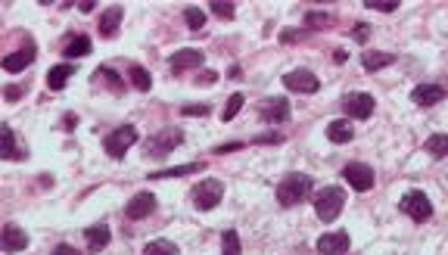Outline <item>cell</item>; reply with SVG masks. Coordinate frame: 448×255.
I'll return each mask as SVG.
<instances>
[{
  "label": "cell",
  "instance_id": "11",
  "mask_svg": "<svg viewBox=\"0 0 448 255\" xmlns=\"http://www.w3.org/2000/svg\"><path fill=\"white\" fill-rule=\"evenodd\" d=\"M206 66V54L203 50H197V47H184V50H175V54L168 56V69L175 72V75H184L187 69H203Z\"/></svg>",
  "mask_w": 448,
  "mask_h": 255
},
{
  "label": "cell",
  "instance_id": "25",
  "mask_svg": "<svg viewBox=\"0 0 448 255\" xmlns=\"http://www.w3.org/2000/svg\"><path fill=\"white\" fill-rule=\"evenodd\" d=\"M128 81H131V87L134 91H140V94H149L153 91V75H149L144 66H128Z\"/></svg>",
  "mask_w": 448,
  "mask_h": 255
},
{
  "label": "cell",
  "instance_id": "2",
  "mask_svg": "<svg viewBox=\"0 0 448 255\" xmlns=\"http://www.w3.org/2000/svg\"><path fill=\"white\" fill-rule=\"evenodd\" d=\"M342 209H346V190H342V187L330 184V187L315 193V215L324 224H333L342 215Z\"/></svg>",
  "mask_w": 448,
  "mask_h": 255
},
{
  "label": "cell",
  "instance_id": "27",
  "mask_svg": "<svg viewBox=\"0 0 448 255\" xmlns=\"http://www.w3.org/2000/svg\"><path fill=\"white\" fill-rule=\"evenodd\" d=\"M184 22H187V28H190V35H203V28H206V10H199V6H187V10H184Z\"/></svg>",
  "mask_w": 448,
  "mask_h": 255
},
{
  "label": "cell",
  "instance_id": "7",
  "mask_svg": "<svg viewBox=\"0 0 448 255\" xmlns=\"http://www.w3.org/2000/svg\"><path fill=\"white\" fill-rule=\"evenodd\" d=\"M399 209H402V212H405L414 224H423V221L433 218V202H430V197H427L423 190H408L405 197H402Z\"/></svg>",
  "mask_w": 448,
  "mask_h": 255
},
{
  "label": "cell",
  "instance_id": "23",
  "mask_svg": "<svg viewBox=\"0 0 448 255\" xmlns=\"http://www.w3.org/2000/svg\"><path fill=\"white\" fill-rule=\"evenodd\" d=\"M75 75V66L72 63H59V66H50V72H47V87L54 94H59L66 85H69V78Z\"/></svg>",
  "mask_w": 448,
  "mask_h": 255
},
{
  "label": "cell",
  "instance_id": "14",
  "mask_svg": "<svg viewBox=\"0 0 448 255\" xmlns=\"http://www.w3.org/2000/svg\"><path fill=\"white\" fill-rule=\"evenodd\" d=\"M35 56H37V47H35V41H32V37H25V41H22V47H19V50H13L10 56H4V72H10V75H16V72H25L28 66L35 63Z\"/></svg>",
  "mask_w": 448,
  "mask_h": 255
},
{
  "label": "cell",
  "instance_id": "10",
  "mask_svg": "<svg viewBox=\"0 0 448 255\" xmlns=\"http://www.w3.org/2000/svg\"><path fill=\"white\" fill-rule=\"evenodd\" d=\"M280 81H283V87H287V91H293V94H318L321 91V78L311 69H305V66L287 72Z\"/></svg>",
  "mask_w": 448,
  "mask_h": 255
},
{
  "label": "cell",
  "instance_id": "21",
  "mask_svg": "<svg viewBox=\"0 0 448 255\" xmlns=\"http://www.w3.org/2000/svg\"><path fill=\"white\" fill-rule=\"evenodd\" d=\"M94 85H103L109 94H125V78L116 69H109V66H100L94 72Z\"/></svg>",
  "mask_w": 448,
  "mask_h": 255
},
{
  "label": "cell",
  "instance_id": "9",
  "mask_svg": "<svg viewBox=\"0 0 448 255\" xmlns=\"http://www.w3.org/2000/svg\"><path fill=\"white\" fill-rule=\"evenodd\" d=\"M256 112L265 125H283V122H290V116H293L287 97H268V100H261L256 106Z\"/></svg>",
  "mask_w": 448,
  "mask_h": 255
},
{
  "label": "cell",
  "instance_id": "32",
  "mask_svg": "<svg viewBox=\"0 0 448 255\" xmlns=\"http://www.w3.org/2000/svg\"><path fill=\"white\" fill-rule=\"evenodd\" d=\"M423 149H427L433 159H445V156H448V137H445V134H433V137H427Z\"/></svg>",
  "mask_w": 448,
  "mask_h": 255
},
{
  "label": "cell",
  "instance_id": "3",
  "mask_svg": "<svg viewBox=\"0 0 448 255\" xmlns=\"http://www.w3.org/2000/svg\"><path fill=\"white\" fill-rule=\"evenodd\" d=\"M134 144H140V131L134 125H118L116 131H109L106 137H103V149H106V156L116 162H122L125 153H128Z\"/></svg>",
  "mask_w": 448,
  "mask_h": 255
},
{
  "label": "cell",
  "instance_id": "37",
  "mask_svg": "<svg viewBox=\"0 0 448 255\" xmlns=\"http://www.w3.org/2000/svg\"><path fill=\"white\" fill-rule=\"evenodd\" d=\"M368 37H371V25H368V22H358V25L352 28V41L368 44Z\"/></svg>",
  "mask_w": 448,
  "mask_h": 255
},
{
  "label": "cell",
  "instance_id": "30",
  "mask_svg": "<svg viewBox=\"0 0 448 255\" xmlns=\"http://www.w3.org/2000/svg\"><path fill=\"white\" fill-rule=\"evenodd\" d=\"M243 103H246V97H243L240 91L230 94V97H228V103H224V109H221V122H234V118L240 116Z\"/></svg>",
  "mask_w": 448,
  "mask_h": 255
},
{
  "label": "cell",
  "instance_id": "26",
  "mask_svg": "<svg viewBox=\"0 0 448 255\" xmlns=\"http://www.w3.org/2000/svg\"><path fill=\"white\" fill-rule=\"evenodd\" d=\"M91 47H94V44H91V37H87V35H75L72 41L66 44V50H63L66 63H72L75 56H87V54H91Z\"/></svg>",
  "mask_w": 448,
  "mask_h": 255
},
{
  "label": "cell",
  "instance_id": "5",
  "mask_svg": "<svg viewBox=\"0 0 448 255\" xmlns=\"http://www.w3.org/2000/svg\"><path fill=\"white\" fill-rule=\"evenodd\" d=\"M184 144V131L181 128H162V131H156L153 137H147V156L149 159H166V156L171 153L175 147H181Z\"/></svg>",
  "mask_w": 448,
  "mask_h": 255
},
{
  "label": "cell",
  "instance_id": "20",
  "mask_svg": "<svg viewBox=\"0 0 448 255\" xmlns=\"http://www.w3.org/2000/svg\"><path fill=\"white\" fill-rule=\"evenodd\" d=\"M0 131H4V159H10V162H22V159H28V147H19L16 131H13L10 125H4Z\"/></svg>",
  "mask_w": 448,
  "mask_h": 255
},
{
  "label": "cell",
  "instance_id": "24",
  "mask_svg": "<svg viewBox=\"0 0 448 255\" xmlns=\"http://www.w3.org/2000/svg\"><path fill=\"white\" fill-rule=\"evenodd\" d=\"M206 162H190V165H175V168H162V171H153L147 181H166V178H187V175H197L203 171Z\"/></svg>",
  "mask_w": 448,
  "mask_h": 255
},
{
  "label": "cell",
  "instance_id": "45",
  "mask_svg": "<svg viewBox=\"0 0 448 255\" xmlns=\"http://www.w3.org/2000/svg\"><path fill=\"white\" fill-rule=\"evenodd\" d=\"M346 59H349V56H346V50H336V54H333V63H336V66H342Z\"/></svg>",
  "mask_w": 448,
  "mask_h": 255
},
{
  "label": "cell",
  "instance_id": "17",
  "mask_svg": "<svg viewBox=\"0 0 448 255\" xmlns=\"http://www.w3.org/2000/svg\"><path fill=\"white\" fill-rule=\"evenodd\" d=\"M109 240H112V230H109V224H91V228L85 230V243H87V252L97 255V252H103L109 246Z\"/></svg>",
  "mask_w": 448,
  "mask_h": 255
},
{
  "label": "cell",
  "instance_id": "12",
  "mask_svg": "<svg viewBox=\"0 0 448 255\" xmlns=\"http://www.w3.org/2000/svg\"><path fill=\"white\" fill-rule=\"evenodd\" d=\"M156 193H149V190H140V193H134V197L128 199V206H125V218L128 221H144L149 218V215L156 212Z\"/></svg>",
  "mask_w": 448,
  "mask_h": 255
},
{
  "label": "cell",
  "instance_id": "31",
  "mask_svg": "<svg viewBox=\"0 0 448 255\" xmlns=\"http://www.w3.org/2000/svg\"><path fill=\"white\" fill-rule=\"evenodd\" d=\"M243 252V243H240V234L234 228H228L221 234V255H240Z\"/></svg>",
  "mask_w": 448,
  "mask_h": 255
},
{
  "label": "cell",
  "instance_id": "42",
  "mask_svg": "<svg viewBox=\"0 0 448 255\" xmlns=\"http://www.w3.org/2000/svg\"><path fill=\"white\" fill-rule=\"evenodd\" d=\"M50 255H81V252L75 249V246H69V243H59V246H56V249L50 252Z\"/></svg>",
  "mask_w": 448,
  "mask_h": 255
},
{
  "label": "cell",
  "instance_id": "33",
  "mask_svg": "<svg viewBox=\"0 0 448 255\" xmlns=\"http://www.w3.org/2000/svg\"><path fill=\"white\" fill-rule=\"evenodd\" d=\"M333 25V16L330 13H321V10H309L305 13V28H318V32H324V28Z\"/></svg>",
  "mask_w": 448,
  "mask_h": 255
},
{
  "label": "cell",
  "instance_id": "1",
  "mask_svg": "<svg viewBox=\"0 0 448 255\" xmlns=\"http://www.w3.org/2000/svg\"><path fill=\"white\" fill-rule=\"evenodd\" d=\"M315 190V178L305 175V171H290L287 178L278 184V202L283 209H293L299 202H305Z\"/></svg>",
  "mask_w": 448,
  "mask_h": 255
},
{
  "label": "cell",
  "instance_id": "22",
  "mask_svg": "<svg viewBox=\"0 0 448 255\" xmlns=\"http://www.w3.org/2000/svg\"><path fill=\"white\" fill-rule=\"evenodd\" d=\"M399 63V56L395 54H386V50H368V54L361 56V66L364 72H380V69H390V66Z\"/></svg>",
  "mask_w": 448,
  "mask_h": 255
},
{
  "label": "cell",
  "instance_id": "19",
  "mask_svg": "<svg viewBox=\"0 0 448 255\" xmlns=\"http://www.w3.org/2000/svg\"><path fill=\"white\" fill-rule=\"evenodd\" d=\"M327 140L336 147H342V144H352L355 140V125L349 122V118H333L330 125H327Z\"/></svg>",
  "mask_w": 448,
  "mask_h": 255
},
{
  "label": "cell",
  "instance_id": "34",
  "mask_svg": "<svg viewBox=\"0 0 448 255\" xmlns=\"http://www.w3.org/2000/svg\"><path fill=\"white\" fill-rule=\"evenodd\" d=\"M209 112H212V103H187V106H181V116L187 118H206Z\"/></svg>",
  "mask_w": 448,
  "mask_h": 255
},
{
  "label": "cell",
  "instance_id": "15",
  "mask_svg": "<svg viewBox=\"0 0 448 255\" xmlns=\"http://www.w3.org/2000/svg\"><path fill=\"white\" fill-rule=\"evenodd\" d=\"M349 246H352V237H349V230H327V234L318 237L315 249L321 255H346Z\"/></svg>",
  "mask_w": 448,
  "mask_h": 255
},
{
  "label": "cell",
  "instance_id": "29",
  "mask_svg": "<svg viewBox=\"0 0 448 255\" xmlns=\"http://www.w3.org/2000/svg\"><path fill=\"white\" fill-rule=\"evenodd\" d=\"M144 255H181V249L171 240H149L144 246Z\"/></svg>",
  "mask_w": 448,
  "mask_h": 255
},
{
  "label": "cell",
  "instance_id": "16",
  "mask_svg": "<svg viewBox=\"0 0 448 255\" xmlns=\"http://www.w3.org/2000/svg\"><path fill=\"white\" fill-rule=\"evenodd\" d=\"M28 243H32V237L25 234V230L19 228V224H4V230H0V249L4 252H25L28 249Z\"/></svg>",
  "mask_w": 448,
  "mask_h": 255
},
{
  "label": "cell",
  "instance_id": "4",
  "mask_svg": "<svg viewBox=\"0 0 448 255\" xmlns=\"http://www.w3.org/2000/svg\"><path fill=\"white\" fill-rule=\"evenodd\" d=\"M190 199H193V209L199 212H212L215 206H221L224 199V184L218 178H206V181H197L190 190Z\"/></svg>",
  "mask_w": 448,
  "mask_h": 255
},
{
  "label": "cell",
  "instance_id": "8",
  "mask_svg": "<svg viewBox=\"0 0 448 255\" xmlns=\"http://www.w3.org/2000/svg\"><path fill=\"white\" fill-rule=\"evenodd\" d=\"M342 181L352 187L355 193H368V190H373V184H377V171H373V165H368V162H349L346 168H342Z\"/></svg>",
  "mask_w": 448,
  "mask_h": 255
},
{
  "label": "cell",
  "instance_id": "18",
  "mask_svg": "<svg viewBox=\"0 0 448 255\" xmlns=\"http://www.w3.org/2000/svg\"><path fill=\"white\" fill-rule=\"evenodd\" d=\"M125 19V6H106V10L100 13V25H97V32H100V37H116L118 25H122Z\"/></svg>",
  "mask_w": 448,
  "mask_h": 255
},
{
  "label": "cell",
  "instance_id": "39",
  "mask_svg": "<svg viewBox=\"0 0 448 255\" xmlns=\"http://www.w3.org/2000/svg\"><path fill=\"white\" fill-rule=\"evenodd\" d=\"M75 128H78V116H75V112H66V116H63V122H59V131L72 134Z\"/></svg>",
  "mask_w": 448,
  "mask_h": 255
},
{
  "label": "cell",
  "instance_id": "13",
  "mask_svg": "<svg viewBox=\"0 0 448 255\" xmlns=\"http://www.w3.org/2000/svg\"><path fill=\"white\" fill-rule=\"evenodd\" d=\"M442 100H445V85H439V81H423V85H417L414 91H411V103L421 109L439 106Z\"/></svg>",
  "mask_w": 448,
  "mask_h": 255
},
{
  "label": "cell",
  "instance_id": "6",
  "mask_svg": "<svg viewBox=\"0 0 448 255\" xmlns=\"http://www.w3.org/2000/svg\"><path fill=\"white\" fill-rule=\"evenodd\" d=\"M373 109H377V100H373V94H364V91H349L342 97V112H346L349 122H368L373 116Z\"/></svg>",
  "mask_w": 448,
  "mask_h": 255
},
{
  "label": "cell",
  "instance_id": "43",
  "mask_svg": "<svg viewBox=\"0 0 448 255\" xmlns=\"http://www.w3.org/2000/svg\"><path fill=\"white\" fill-rule=\"evenodd\" d=\"M4 97H6V100H10V103H16L19 97H22V87H19V85H10V87H6V91H4Z\"/></svg>",
  "mask_w": 448,
  "mask_h": 255
},
{
  "label": "cell",
  "instance_id": "38",
  "mask_svg": "<svg viewBox=\"0 0 448 255\" xmlns=\"http://www.w3.org/2000/svg\"><path fill=\"white\" fill-rule=\"evenodd\" d=\"M252 144H283V134H278V131L259 134V137H252Z\"/></svg>",
  "mask_w": 448,
  "mask_h": 255
},
{
  "label": "cell",
  "instance_id": "40",
  "mask_svg": "<svg viewBox=\"0 0 448 255\" xmlns=\"http://www.w3.org/2000/svg\"><path fill=\"white\" fill-rule=\"evenodd\" d=\"M305 32H299V28H283V35H280V44H296L299 37H302Z\"/></svg>",
  "mask_w": 448,
  "mask_h": 255
},
{
  "label": "cell",
  "instance_id": "41",
  "mask_svg": "<svg viewBox=\"0 0 448 255\" xmlns=\"http://www.w3.org/2000/svg\"><path fill=\"white\" fill-rule=\"evenodd\" d=\"M246 144L243 140H234V144H221V147H215V156H224V153H237V149H243Z\"/></svg>",
  "mask_w": 448,
  "mask_h": 255
},
{
  "label": "cell",
  "instance_id": "28",
  "mask_svg": "<svg viewBox=\"0 0 448 255\" xmlns=\"http://www.w3.org/2000/svg\"><path fill=\"white\" fill-rule=\"evenodd\" d=\"M209 13H212L215 19H221V22H234L237 4H230V0H212V4H209Z\"/></svg>",
  "mask_w": 448,
  "mask_h": 255
},
{
  "label": "cell",
  "instance_id": "35",
  "mask_svg": "<svg viewBox=\"0 0 448 255\" xmlns=\"http://www.w3.org/2000/svg\"><path fill=\"white\" fill-rule=\"evenodd\" d=\"M364 6H368V10H377V13H395L399 10V0H364Z\"/></svg>",
  "mask_w": 448,
  "mask_h": 255
},
{
  "label": "cell",
  "instance_id": "44",
  "mask_svg": "<svg viewBox=\"0 0 448 255\" xmlns=\"http://www.w3.org/2000/svg\"><path fill=\"white\" fill-rule=\"evenodd\" d=\"M75 6H78L81 13H94V6H97V4H94V0H78Z\"/></svg>",
  "mask_w": 448,
  "mask_h": 255
},
{
  "label": "cell",
  "instance_id": "36",
  "mask_svg": "<svg viewBox=\"0 0 448 255\" xmlns=\"http://www.w3.org/2000/svg\"><path fill=\"white\" fill-rule=\"evenodd\" d=\"M215 81H218V72L215 69H199L197 75H193V85L197 87H212Z\"/></svg>",
  "mask_w": 448,
  "mask_h": 255
}]
</instances>
